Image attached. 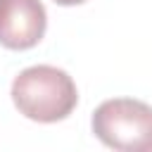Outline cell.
<instances>
[{"label": "cell", "instance_id": "obj_1", "mask_svg": "<svg viewBox=\"0 0 152 152\" xmlns=\"http://www.w3.org/2000/svg\"><path fill=\"white\" fill-rule=\"evenodd\" d=\"M12 102L26 119L38 124H55L76 109L78 90L64 69L36 64L14 76Z\"/></svg>", "mask_w": 152, "mask_h": 152}, {"label": "cell", "instance_id": "obj_2", "mask_svg": "<svg viewBox=\"0 0 152 152\" xmlns=\"http://www.w3.org/2000/svg\"><path fill=\"white\" fill-rule=\"evenodd\" d=\"M100 142L119 152H152V107L133 97L104 100L90 119Z\"/></svg>", "mask_w": 152, "mask_h": 152}, {"label": "cell", "instance_id": "obj_3", "mask_svg": "<svg viewBox=\"0 0 152 152\" xmlns=\"http://www.w3.org/2000/svg\"><path fill=\"white\" fill-rule=\"evenodd\" d=\"M48 28V12L40 0H0V45L28 50L38 45Z\"/></svg>", "mask_w": 152, "mask_h": 152}, {"label": "cell", "instance_id": "obj_4", "mask_svg": "<svg viewBox=\"0 0 152 152\" xmlns=\"http://www.w3.org/2000/svg\"><path fill=\"white\" fill-rule=\"evenodd\" d=\"M57 5H64V7H71V5H81V2H86V0H55Z\"/></svg>", "mask_w": 152, "mask_h": 152}]
</instances>
